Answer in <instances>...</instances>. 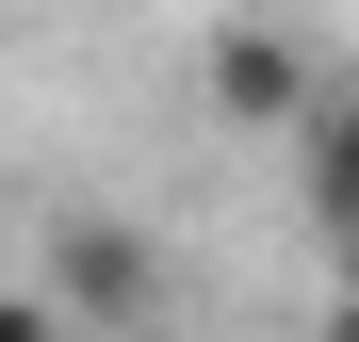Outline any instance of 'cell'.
Listing matches in <instances>:
<instances>
[{"instance_id": "6da1fadb", "label": "cell", "mask_w": 359, "mask_h": 342, "mask_svg": "<svg viewBox=\"0 0 359 342\" xmlns=\"http://www.w3.org/2000/svg\"><path fill=\"white\" fill-rule=\"evenodd\" d=\"M33 310H49V326H163V310H180V261L147 245L131 212H49Z\"/></svg>"}, {"instance_id": "7a4b0ae2", "label": "cell", "mask_w": 359, "mask_h": 342, "mask_svg": "<svg viewBox=\"0 0 359 342\" xmlns=\"http://www.w3.org/2000/svg\"><path fill=\"white\" fill-rule=\"evenodd\" d=\"M196 98L229 114V131H294V98H311V49H294L278 17H229V33L196 49Z\"/></svg>"}, {"instance_id": "3957f363", "label": "cell", "mask_w": 359, "mask_h": 342, "mask_svg": "<svg viewBox=\"0 0 359 342\" xmlns=\"http://www.w3.org/2000/svg\"><path fill=\"white\" fill-rule=\"evenodd\" d=\"M294 180H311V228L359 245V82H311L294 98Z\"/></svg>"}]
</instances>
